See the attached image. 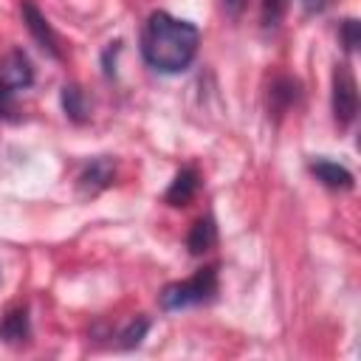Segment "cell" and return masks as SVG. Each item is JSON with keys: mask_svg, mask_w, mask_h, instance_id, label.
<instances>
[{"mask_svg": "<svg viewBox=\"0 0 361 361\" xmlns=\"http://www.w3.org/2000/svg\"><path fill=\"white\" fill-rule=\"evenodd\" d=\"M200 31L169 11H152L141 28V56L158 73H180L197 56Z\"/></svg>", "mask_w": 361, "mask_h": 361, "instance_id": "6da1fadb", "label": "cell"}, {"mask_svg": "<svg viewBox=\"0 0 361 361\" xmlns=\"http://www.w3.org/2000/svg\"><path fill=\"white\" fill-rule=\"evenodd\" d=\"M217 293V268H200L195 276L183 279V282H169L161 290V307L164 310H183V307H195L203 302H212Z\"/></svg>", "mask_w": 361, "mask_h": 361, "instance_id": "7a4b0ae2", "label": "cell"}, {"mask_svg": "<svg viewBox=\"0 0 361 361\" xmlns=\"http://www.w3.org/2000/svg\"><path fill=\"white\" fill-rule=\"evenodd\" d=\"M358 116V85L347 65L333 71V118L338 127H350Z\"/></svg>", "mask_w": 361, "mask_h": 361, "instance_id": "3957f363", "label": "cell"}, {"mask_svg": "<svg viewBox=\"0 0 361 361\" xmlns=\"http://www.w3.org/2000/svg\"><path fill=\"white\" fill-rule=\"evenodd\" d=\"M0 82L8 87V90H23L34 82V65L28 59L25 51L20 48H11L3 59H0Z\"/></svg>", "mask_w": 361, "mask_h": 361, "instance_id": "277c9868", "label": "cell"}, {"mask_svg": "<svg viewBox=\"0 0 361 361\" xmlns=\"http://www.w3.org/2000/svg\"><path fill=\"white\" fill-rule=\"evenodd\" d=\"M20 11H23V20H25V28H28V34L37 39V45H39L42 51H48L54 59H59V56H62V51H59V39H56L51 23L42 17V11H39L31 0H23Z\"/></svg>", "mask_w": 361, "mask_h": 361, "instance_id": "5b68a950", "label": "cell"}, {"mask_svg": "<svg viewBox=\"0 0 361 361\" xmlns=\"http://www.w3.org/2000/svg\"><path fill=\"white\" fill-rule=\"evenodd\" d=\"M31 336V319H28V307L17 305L8 307L6 316L0 319V341L8 347H23Z\"/></svg>", "mask_w": 361, "mask_h": 361, "instance_id": "8992f818", "label": "cell"}, {"mask_svg": "<svg viewBox=\"0 0 361 361\" xmlns=\"http://www.w3.org/2000/svg\"><path fill=\"white\" fill-rule=\"evenodd\" d=\"M113 175H116V166H113L110 158H93V161L82 169V175H79V192H82V197L99 195L104 186H110Z\"/></svg>", "mask_w": 361, "mask_h": 361, "instance_id": "52a82bcc", "label": "cell"}, {"mask_svg": "<svg viewBox=\"0 0 361 361\" xmlns=\"http://www.w3.org/2000/svg\"><path fill=\"white\" fill-rule=\"evenodd\" d=\"M197 186H200V175H197V169H195V166H183V169L172 178V183H169L164 200H166L169 206H186V203L195 197Z\"/></svg>", "mask_w": 361, "mask_h": 361, "instance_id": "ba28073f", "label": "cell"}, {"mask_svg": "<svg viewBox=\"0 0 361 361\" xmlns=\"http://www.w3.org/2000/svg\"><path fill=\"white\" fill-rule=\"evenodd\" d=\"M296 96H299L296 79H290V76L274 79L271 82V90H268V110L274 113V118H282L290 110V104L296 102Z\"/></svg>", "mask_w": 361, "mask_h": 361, "instance_id": "9c48e42d", "label": "cell"}, {"mask_svg": "<svg viewBox=\"0 0 361 361\" xmlns=\"http://www.w3.org/2000/svg\"><path fill=\"white\" fill-rule=\"evenodd\" d=\"M310 172L316 175L319 183H324L327 189H353V172L336 161L327 158H316L310 164Z\"/></svg>", "mask_w": 361, "mask_h": 361, "instance_id": "30bf717a", "label": "cell"}, {"mask_svg": "<svg viewBox=\"0 0 361 361\" xmlns=\"http://www.w3.org/2000/svg\"><path fill=\"white\" fill-rule=\"evenodd\" d=\"M214 243H217V226H214V220H212L209 214L200 217V220H195V226L189 228V237H186L189 254L200 257V254H206Z\"/></svg>", "mask_w": 361, "mask_h": 361, "instance_id": "8fae6325", "label": "cell"}, {"mask_svg": "<svg viewBox=\"0 0 361 361\" xmlns=\"http://www.w3.org/2000/svg\"><path fill=\"white\" fill-rule=\"evenodd\" d=\"M62 110L76 124H85L87 121V102H85V93L76 85H65L62 87Z\"/></svg>", "mask_w": 361, "mask_h": 361, "instance_id": "7c38bea8", "label": "cell"}, {"mask_svg": "<svg viewBox=\"0 0 361 361\" xmlns=\"http://www.w3.org/2000/svg\"><path fill=\"white\" fill-rule=\"evenodd\" d=\"M288 11V0H262V8H259V23L265 31H274L282 17Z\"/></svg>", "mask_w": 361, "mask_h": 361, "instance_id": "4fadbf2b", "label": "cell"}, {"mask_svg": "<svg viewBox=\"0 0 361 361\" xmlns=\"http://www.w3.org/2000/svg\"><path fill=\"white\" fill-rule=\"evenodd\" d=\"M147 330H149V319H144V316H135L121 333H118V344L124 347V350H130V347H138L141 344V338L147 336Z\"/></svg>", "mask_w": 361, "mask_h": 361, "instance_id": "5bb4252c", "label": "cell"}, {"mask_svg": "<svg viewBox=\"0 0 361 361\" xmlns=\"http://www.w3.org/2000/svg\"><path fill=\"white\" fill-rule=\"evenodd\" d=\"M341 42H344V51H355L358 48V42H361V25H358V20H344L341 23Z\"/></svg>", "mask_w": 361, "mask_h": 361, "instance_id": "9a60e30c", "label": "cell"}, {"mask_svg": "<svg viewBox=\"0 0 361 361\" xmlns=\"http://www.w3.org/2000/svg\"><path fill=\"white\" fill-rule=\"evenodd\" d=\"M14 113V90H8L0 82V116H11Z\"/></svg>", "mask_w": 361, "mask_h": 361, "instance_id": "2e32d148", "label": "cell"}, {"mask_svg": "<svg viewBox=\"0 0 361 361\" xmlns=\"http://www.w3.org/2000/svg\"><path fill=\"white\" fill-rule=\"evenodd\" d=\"M302 3V11L305 14H319V11H324L333 0H299Z\"/></svg>", "mask_w": 361, "mask_h": 361, "instance_id": "e0dca14e", "label": "cell"}, {"mask_svg": "<svg viewBox=\"0 0 361 361\" xmlns=\"http://www.w3.org/2000/svg\"><path fill=\"white\" fill-rule=\"evenodd\" d=\"M223 8H226V14L237 17V14L245 8V0H223Z\"/></svg>", "mask_w": 361, "mask_h": 361, "instance_id": "ac0fdd59", "label": "cell"}]
</instances>
